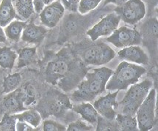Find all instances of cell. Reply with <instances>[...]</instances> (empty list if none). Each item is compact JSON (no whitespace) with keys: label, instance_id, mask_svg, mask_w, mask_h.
Returning <instances> with one entry per match:
<instances>
[{"label":"cell","instance_id":"f546056e","mask_svg":"<svg viewBox=\"0 0 158 131\" xmlns=\"http://www.w3.org/2000/svg\"><path fill=\"white\" fill-rule=\"evenodd\" d=\"M119 130L118 125H113L111 123L109 122V120L106 119L101 118L99 116L97 122V127L96 130Z\"/></svg>","mask_w":158,"mask_h":131},{"label":"cell","instance_id":"5bb4252c","mask_svg":"<svg viewBox=\"0 0 158 131\" xmlns=\"http://www.w3.org/2000/svg\"><path fill=\"white\" fill-rule=\"evenodd\" d=\"M47 32V30L44 26L29 23L23 30L21 39L26 43L38 45L43 41Z\"/></svg>","mask_w":158,"mask_h":131},{"label":"cell","instance_id":"83f0119b","mask_svg":"<svg viewBox=\"0 0 158 131\" xmlns=\"http://www.w3.org/2000/svg\"><path fill=\"white\" fill-rule=\"evenodd\" d=\"M44 131H65L66 127L52 119H47L43 123Z\"/></svg>","mask_w":158,"mask_h":131},{"label":"cell","instance_id":"4fadbf2b","mask_svg":"<svg viewBox=\"0 0 158 131\" xmlns=\"http://www.w3.org/2000/svg\"><path fill=\"white\" fill-rule=\"evenodd\" d=\"M121 59L139 65H147L149 57L145 51L138 46H132L124 48L118 52Z\"/></svg>","mask_w":158,"mask_h":131},{"label":"cell","instance_id":"484cf974","mask_svg":"<svg viewBox=\"0 0 158 131\" xmlns=\"http://www.w3.org/2000/svg\"><path fill=\"white\" fill-rule=\"evenodd\" d=\"M17 119L13 114L5 113L0 122V131H15Z\"/></svg>","mask_w":158,"mask_h":131},{"label":"cell","instance_id":"ffe728a7","mask_svg":"<svg viewBox=\"0 0 158 131\" xmlns=\"http://www.w3.org/2000/svg\"><path fill=\"white\" fill-rule=\"evenodd\" d=\"M71 104L69 103V99L63 95H60L53 101H50L47 103V112L49 114L57 115L63 111L66 108H70Z\"/></svg>","mask_w":158,"mask_h":131},{"label":"cell","instance_id":"d590c367","mask_svg":"<svg viewBox=\"0 0 158 131\" xmlns=\"http://www.w3.org/2000/svg\"><path fill=\"white\" fill-rule=\"evenodd\" d=\"M54 1H55V0H43V2L44 5H49L50 3L53 2Z\"/></svg>","mask_w":158,"mask_h":131},{"label":"cell","instance_id":"e0dca14e","mask_svg":"<svg viewBox=\"0 0 158 131\" xmlns=\"http://www.w3.org/2000/svg\"><path fill=\"white\" fill-rule=\"evenodd\" d=\"M12 2L20 19L27 20L35 13L33 0H12Z\"/></svg>","mask_w":158,"mask_h":131},{"label":"cell","instance_id":"1f68e13d","mask_svg":"<svg viewBox=\"0 0 158 131\" xmlns=\"http://www.w3.org/2000/svg\"><path fill=\"white\" fill-rule=\"evenodd\" d=\"M33 5L35 11L38 13H40L44 7L43 0H33Z\"/></svg>","mask_w":158,"mask_h":131},{"label":"cell","instance_id":"9c48e42d","mask_svg":"<svg viewBox=\"0 0 158 131\" xmlns=\"http://www.w3.org/2000/svg\"><path fill=\"white\" fill-rule=\"evenodd\" d=\"M64 13V6L60 1H54L44 7L40 12V22L42 24L48 28H54L63 18Z\"/></svg>","mask_w":158,"mask_h":131},{"label":"cell","instance_id":"7a4b0ae2","mask_svg":"<svg viewBox=\"0 0 158 131\" xmlns=\"http://www.w3.org/2000/svg\"><path fill=\"white\" fill-rule=\"evenodd\" d=\"M146 71L140 65L122 62L111 75L105 89L111 92L126 90L129 86L136 84Z\"/></svg>","mask_w":158,"mask_h":131},{"label":"cell","instance_id":"836d02e7","mask_svg":"<svg viewBox=\"0 0 158 131\" xmlns=\"http://www.w3.org/2000/svg\"><path fill=\"white\" fill-rule=\"evenodd\" d=\"M129 1V0H105V3H104V5H107L109 3H113L115 4L117 6H120V5H123V4L126 2Z\"/></svg>","mask_w":158,"mask_h":131},{"label":"cell","instance_id":"f1b7e54d","mask_svg":"<svg viewBox=\"0 0 158 131\" xmlns=\"http://www.w3.org/2000/svg\"><path fill=\"white\" fill-rule=\"evenodd\" d=\"M93 126L88 125L87 123L82 120H78L77 122L71 123L66 128V130L68 131H87L92 130Z\"/></svg>","mask_w":158,"mask_h":131},{"label":"cell","instance_id":"4dcf8cb0","mask_svg":"<svg viewBox=\"0 0 158 131\" xmlns=\"http://www.w3.org/2000/svg\"><path fill=\"white\" fill-rule=\"evenodd\" d=\"M35 128L31 125H28L27 123L22 122V121L17 120L16 123V130L17 131H32L34 130Z\"/></svg>","mask_w":158,"mask_h":131},{"label":"cell","instance_id":"52a82bcc","mask_svg":"<svg viewBox=\"0 0 158 131\" xmlns=\"http://www.w3.org/2000/svg\"><path fill=\"white\" fill-rule=\"evenodd\" d=\"M115 57V52L106 44H98L90 47L84 52L83 59L92 65H105Z\"/></svg>","mask_w":158,"mask_h":131},{"label":"cell","instance_id":"cb8c5ba5","mask_svg":"<svg viewBox=\"0 0 158 131\" xmlns=\"http://www.w3.org/2000/svg\"><path fill=\"white\" fill-rule=\"evenodd\" d=\"M22 82L20 73H13L5 77L3 81V93L8 94L19 88Z\"/></svg>","mask_w":158,"mask_h":131},{"label":"cell","instance_id":"e575fe53","mask_svg":"<svg viewBox=\"0 0 158 131\" xmlns=\"http://www.w3.org/2000/svg\"><path fill=\"white\" fill-rule=\"evenodd\" d=\"M7 37L5 35V32L2 27L0 26V43H6Z\"/></svg>","mask_w":158,"mask_h":131},{"label":"cell","instance_id":"ac0fdd59","mask_svg":"<svg viewBox=\"0 0 158 131\" xmlns=\"http://www.w3.org/2000/svg\"><path fill=\"white\" fill-rule=\"evenodd\" d=\"M27 25V22L22 21H12L5 27L4 32L9 40L18 42L20 40L23 30Z\"/></svg>","mask_w":158,"mask_h":131},{"label":"cell","instance_id":"603a6c76","mask_svg":"<svg viewBox=\"0 0 158 131\" xmlns=\"http://www.w3.org/2000/svg\"><path fill=\"white\" fill-rule=\"evenodd\" d=\"M119 130L124 131H136L138 130L137 119L135 116L118 113L115 117Z\"/></svg>","mask_w":158,"mask_h":131},{"label":"cell","instance_id":"7c38bea8","mask_svg":"<svg viewBox=\"0 0 158 131\" xmlns=\"http://www.w3.org/2000/svg\"><path fill=\"white\" fill-rule=\"evenodd\" d=\"M69 65L63 59H58L49 62L46 68V79L49 83L55 84L57 81L66 75Z\"/></svg>","mask_w":158,"mask_h":131},{"label":"cell","instance_id":"44dd1931","mask_svg":"<svg viewBox=\"0 0 158 131\" xmlns=\"http://www.w3.org/2000/svg\"><path fill=\"white\" fill-rule=\"evenodd\" d=\"M19 57L17 67L22 68L25 66L30 65L33 62L37 55V48L36 47H27L23 48L19 50Z\"/></svg>","mask_w":158,"mask_h":131},{"label":"cell","instance_id":"9a60e30c","mask_svg":"<svg viewBox=\"0 0 158 131\" xmlns=\"http://www.w3.org/2000/svg\"><path fill=\"white\" fill-rule=\"evenodd\" d=\"M73 110L82 117L85 122H88L90 125H96L98 122L99 113H98L93 105L89 103L82 102V103L75 105L73 107Z\"/></svg>","mask_w":158,"mask_h":131},{"label":"cell","instance_id":"d4e9b609","mask_svg":"<svg viewBox=\"0 0 158 131\" xmlns=\"http://www.w3.org/2000/svg\"><path fill=\"white\" fill-rule=\"evenodd\" d=\"M23 103L24 106H30V105L35 104L37 97H36V92L33 86L30 84H27L21 88ZM27 108V107H26Z\"/></svg>","mask_w":158,"mask_h":131},{"label":"cell","instance_id":"2e32d148","mask_svg":"<svg viewBox=\"0 0 158 131\" xmlns=\"http://www.w3.org/2000/svg\"><path fill=\"white\" fill-rule=\"evenodd\" d=\"M12 0H2L0 2V26L5 27L13 19L18 18ZM19 18H20L19 17Z\"/></svg>","mask_w":158,"mask_h":131},{"label":"cell","instance_id":"8992f818","mask_svg":"<svg viewBox=\"0 0 158 131\" xmlns=\"http://www.w3.org/2000/svg\"><path fill=\"white\" fill-rule=\"evenodd\" d=\"M107 40L118 49H124L132 46H138L141 43V35L138 31L126 26L116 29Z\"/></svg>","mask_w":158,"mask_h":131},{"label":"cell","instance_id":"d6986e66","mask_svg":"<svg viewBox=\"0 0 158 131\" xmlns=\"http://www.w3.org/2000/svg\"><path fill=\"white\" fill-rule=\"evenodd\" d=\"M13 116L16 117L17 120L27 123L34 128H38L42 120L40 113L34 109H26L20 113H14Z\"/></svg>","mask_w":158,"mask_h":131},{"label":"cell","instance_id":"7402d4cb","mask_svg":"<svg viewBox=\"0 0 158 131\" xmlns=\"http://www.w3.org/2000/svg\"><path fill=\"white\" fill-rule=\"evenodd\" d=\"M18 55L10 47L0 48V67L4 69H13Z\"/></svg>","mask_w":158,"mask_h":131},{"label":"cell","instance_id":"5b68a950","mask_svg":"<svg viewBox=\"0 0 158 131\" xmlns=\"http://www.w3.org/2000/svg\"><path fill=\"white\" fill-rule=\"evenodd\" d=\"M115 13L119 15L121 20L129 24H135L146 15V5L142 0H129L117 6Z\"/></svg>","mask_w":158,"mask_h":131},{"label":"cell","instance_id":"6da1fadb","mask_svg":"<svg viewBox=\"0 0 158 131\" xmlns=\"http://www.w3.org/2000/svg\"><path fill=\"white\" fill-rule=\"evenodd\" d=\"M113 71L106 67L92 69L88 71L85 78L78 86L77 89L71 95L74 103L92 101L97 95L105 91V86Z\"/></svg>","mask_w":158,"mask_h":131},{"label":"cell","instance_id":"3957f363","mask_svg":"<svg viewBox=\"0 0 158 131\" xmlns=\"http://www.w3.org/2000/svg\"><path fill=\"white\" fill-rule=\"evenodd\" d=\"M152 86V81L145 79L143 81L135 84L129 89L122 101L118 103L117 108L121 109L123 114L135 116L137 110L149 93Z\"/></svg>","mask_w":158,"mask_h":131},{"label":"cell","instance_id":"4316f807","mask_svg":"<svg viewBox=\"0 0 158 131\" xmlns=\"http://www.w3.org/2000/svg\"><path fill=\"white\" fill-rule=\"evenodd\" d=\"M102 0H80L78 4V11L81 14H86L99 5Z\"/></svg>","mask_w":158,"mask_h":131},{"label":"cell","instance_id":"30bf717a","mask_svg":"<svg viewBox=\"0 0 158 131\" xmlns=\"http://www.w3.org/2000/svg\"><path fill=\"white\" fill-rule=\"evenodd\" d=\"M119 91H115L113 93L99 98L94 103L98 113L104 118L109 121H113L116 117V109H118V103H116V98Z\"/></svg>","mask_w":158,"mask_h":131},{"label":"cell","instance_id":"ba28073f","mask_svg":"<svg viewBox=\"0 0 158 131\" xmlns=\"http://www.w3.org/2000/svg\"><path fill=\"white\" fill-rule=\"evenodd\" d=\"M121 18L115 13L106 15L100 22L94 25L87 32V34L90 39L95 41L100 37L110 36L114 31L118 29Z\"/></svg>","mask_w":158,"mask_h":131},{"label":"cell","instance_id":"8fae6325","mask_svg":"<svg viewBox=\"0 0 158 131\" xmlns=\"http://www.w3.org/2000/svg\"><path fill=\"white\" fill-rule=\"evenodd\" d=\"M1 107L5 113L9 114H14L27 109L23 103L21 88L7 94L2 102Z\"/></svg>","mask_w":158,"mask_h":131},{"label":"cell","instance_id":"d6a6232c","mask_svg":"<svg viewBox=\"0 0 158 131\" xmlns=\"http://www.w3.org/2000/svg\"><path fill=\"white\" fill-rule=\"evenodd\" d=\"M62 1L67 8L72 10H75L77 7L76 5V3L77 2V0H62Z\"/></svg>","mask_w":158,"mask_h":131},{"label":"cell","instance_id":"277c9868","mask_svg":"<svg viewBox=\"0 0 158 131\" xmlns=\"http://www.w3.org/2000/svg\"><path fill=\"white\" fill-rule=\"evenodd\" d=\"M156 90L152 89L136 111L138 128L141 131L151 130L155 124Z\"/></svg>","mask_w":158,"mask_h":131}]
</instances>
